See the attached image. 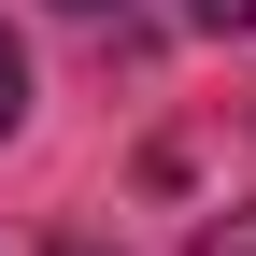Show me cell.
I'll return each mask as SVG.
<instances>
[{
    "mask_svg": "<svg viewBox=\"0 0 256 256\" xmlns=\"http://www.w3.org/2000/svg\"><path fill=\"white\" fill-rule=\"evenodd\" d=\"M185 28H256V0H185Z\"/></svg>",
    "mask_w": 256,
    "mask_h": 256,
    "instance_id": "obj_3",
    "label": "cell"
},
{
    "mask_svg": "<svg viewBox=\"0 0 256 256\" xmlns=\"http://www.w3.org/2000/svg\"><path fill=\"white\" fill-rule=\"evenodd\" d=\"M185 256H256V200H228V214H214V228L185 242Z\"/></svg>",
    "mask_w": 256,
    "mask_h": 256,
    "instance_id": "obj_2",
    "label": "cell"
},
{
    "mask_svg": "<svg viewBox=\"0 0 256 256\" xmlns=\"http://www.w3.org/2000/svg\"><path fill=\"white\" fill-rule=\"evenodd\" d=\"M57 14H100V0H57Z\"/></svg>",
    "mask_w": 256,
    "mask_h": 256,
    "instance_id": "obj_4",
    "label": "cell"
},
{
    "mask_svg": "<svg viewBox=\"0 0 256 256\" xmlns=\"http://www.w3.org/2000/svg\"><path fill=\"white\" fill-rule=\"evenodd\" d=\"M14 128H28V43L0 28V142H14Z\"/></svg>",
    "mask_w": 256,
    "mask_h": 256,
    "instance_id": "obj_1",
    "label": "cell"
},
{
    "mask_svg": "<svg viewBox=\"0 0 256 256\" xmlns=\"http://www.w3.org/2000/svg\"><path fill=\"white\" fill-rule=\"evenodd\" d=\"M57 256H100V242H57Z\"/></svg>",
    "mask_w": 256,
    "mask_h": 256,
    "instance_id": "obj_5",
    "label": "cell"
}]
</instances>
